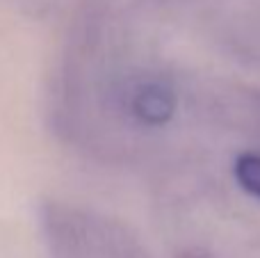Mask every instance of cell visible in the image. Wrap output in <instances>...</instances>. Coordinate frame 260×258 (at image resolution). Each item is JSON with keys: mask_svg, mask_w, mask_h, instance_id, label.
<instances>
[{"mask_svg": "<svg viewBox=\"0 0 260 258\" xmlns=\"http://www.w3.org/2000/svg\"><path fill=\"white\" fill-rule=\"evenodd\" d=\"M44 224L53 258H148L126 229L99 215L50 206Z\"/></svg>", "mask_w": 260, "mask_h": 258, "instance_id": "1", "label": "cell"}, {"mask_svg": "<svg viewBox=\"0 0 260 258\" xmlns=\"http://www.w3.org/2000/svg\"><path fill=\"white\" fill-rule=\"evenodd\" d=\"M174 91L165 82L146 80L135 87L130 94V110L146 126H165L174 117Z\"/></svg>", "mask_w": 260, "mask_h": 258, "instance_id": "2", "label": "cell"}, {"mask_svg": "<svg viewBox=\"0 0 260 258\" xmlns=\"http://www.w3.org/2000/svg\"><path fill=\"white\" fill-rule=\"evenodd\" d=\"M233 174L244 192L260 199V153H242L235 160Z\"/></svg>", "mask_w": 260, "mask_h": 258, "instance_id": "3", "label": "cell"}]
</instances>
